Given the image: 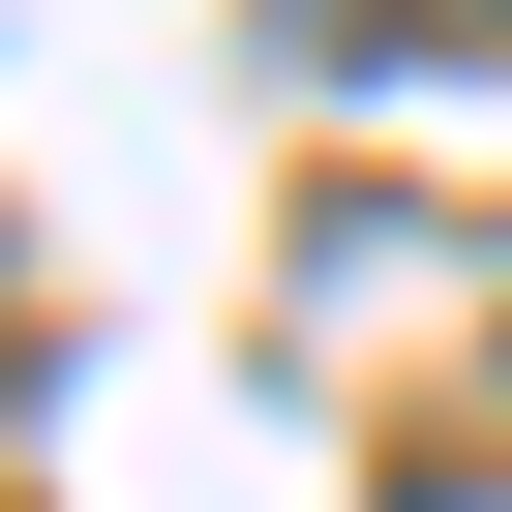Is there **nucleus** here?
<instances>
[{
  "label": "nucleus",
  "mask_w": 512,
  "mask_h": 512,
  "mask_svg": "<svg viewBox=\"0 0 512 512\" xmlns=\"http://www.w3.org/2000/svg\"><path fill=\"white\" fill-rule=\"evenodd\" d=\"M362 61H512V0H332Z\"/></svg>",
  "instance_id": "1"
}]
</instances>
